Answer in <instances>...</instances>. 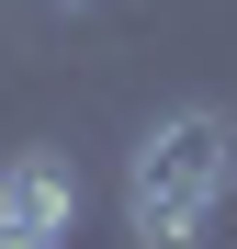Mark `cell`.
<instances>
[{"label":"cell","mask_w":237,"mask_h":249,"mask_svg":"<svg viewBox=\"0 0 237 249\" xmlns=\"http://www.w3.org/2000/svg\"><path fill=\"white\" fill-rule=\"evenodd\" d=\"M226 193H237V124L215 102L158 113L136 136V159H125V227H136V249H204Z\"/></svg>","instance_id":"6da1fadb"},{"label":"cell","mask_w":237,"mask_h":249,"mask_svg":"<svg viewBox=\"0 0 237 249\" xmlns=\"http://www.w3.org/2000/svg\"><path fill=\"white\" fill-rule=\"evenodd\" d=\"M0 215L68 238V227H79V159H68V147H12V159H0Z\"/></svg>","instance_id":"7a4b0ae2"},{"label":"cell","mask_w":237,"mask_h":249,"mask_svg":"<svg viewBox=\"0 0 237 249\" xmlns=\"http://www.w3.org/2000/svg\"><path fill=\"white\" fill-rule=\"evenodd\" d=\"M0 249H68V238H46V227H23V215H0Z\"/></svg>","instance_id":"3957f363"}]
</instances>
